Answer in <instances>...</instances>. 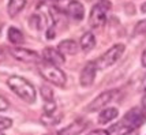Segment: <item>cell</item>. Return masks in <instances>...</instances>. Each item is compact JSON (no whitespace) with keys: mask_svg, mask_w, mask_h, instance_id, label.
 <instances>
[{"mask_svg":"<svg viewBox=\"0 0 146 135\" xmlns=\"http://www.w3.org/2000/svg\"><path fill=\"white\" fill-rule=\"evenodd\" d=\"M7 85L25 103L33 104L36 101V97H37L36 89H34V86L27 79L19 77V75H11V77L7 79Z\"/></svg>","mask_w":146,"mask_h":135,"instance_id":"obj_2","label":"cell"},{"mask_svg":"<svg viewBox=\"0 0 146 135\" xmlns=\"http://www.w3.org/2000/svg\"><path fill=\"white\" fill-rule=\"evenodd\" d=\"M13 127V120L6 116H0V131H4Z\"/></svg>","mask_w":146,"mask_h":135,"instance_id":"obj_19","label":"cell"},{"mask_svg":"<svg viewBox=\"0 0 146 135\" xmlns=\"http://www.w3.org/2000/svg\"><path fill=\"white\" fill-rule=\"evenodd\" d=\"M79 46L83 52H90L93 48L96 46V37L92 32H86L81 37V41H79Z\"/></svg>","mask_w":146,"mask_h":135,"instance_id":"obj_15","label":"cell"},{"mask_svg":"<svg viewBox=\"0 0 146 135\" xmlns=\"http://www.w3.org/2000/svg\"><path fill=\"white\" fill-rule=\"evenodd\" d=\"M142 109L146 112V93H145V96L142 97Z\"/></svg>","mask_w":146,"mask_h":135,"instance_id":"obj_26","label":"cell"},{"mask_svg":"<svg viewBox=\"0 0 146 135\" xmlns=\"http://www.w3.org/2000/svg\"><path fill=\"white\" fill-rule=\"evenodd\" d=\"M142 87H143V90L146 91V75H145V78H143V82H142Z\"/></svg>","mask_w":146,"mask_h":135,"instance_id":"obj_28","label":"cell"},{"mask_svg":"<svg viewBox=\"0 0 146 135\" xmlns=\"http://www.w3.org/2000/svg\"><path fill=\"white\" fill-rule=\"evenodd\" d=\"M119 115V111L117 108H113V107H107V108H104L102 111H100V113H98V123L100 124H107V123L112 122L115 120L116 117Z\"/></svg>","mask_w":146,"mask_h":135,"instance_id":"obj_13","label":"cell"},{"mask_svg":"<svg viewBox=\"0 0 146 135\" xmlns=\"http://www.w3.org/2000/svg\"><path fill=\"white\" fill-rule=\"evenodd\" d=\"M62 13H64L66 15L71 17L72 19L75 21H82L85 18V7L78 0H70Z\"/></svg>","mask_w":146,"mask_h":135,"instance_id":"obj_9","label":"cell"},{"mask_svg":"<svg viewBox=\"0 0 146 135\" xmlns=\"http://www.w3.org/2000/svg\"><path fill=\"white\" fill-rule=\"evenodd\" d=\"M41 123L44 124V126H56L60 123L62 120V113H59V112H51V113H44V115L41 116Z\"/></svg>","mask_w":146,"mask_h":135,"instance_id":"obj_18","label":"cell"},{"mask_svg":"<svg viewBox=\"0 0 146 135\" xmlns=\"http://www.w3.org/2000/svg\"><path fill=\"white\" fill-rule=\"evenodd\" d=\"M117 135H138V130H133V131H126V132H121Z\"/></svg>","mask_w":146,"mask_h":135,"instance_id":"obj_23","label":"cell"},{"mask_svg":"<svg viewBox=\"0 0 146 135\" xmlns=\"http://www.w3.org/2000/svg\"><path fill=\"white\" fill-rule=\"evenodd\" d=\"M10 53L14 59H17L22 63H38L40 62V55L37 52L27 49V48H22V46H14L10 49Z\"/></svg>","mask_w":146,"mask_h":135,"instance_id":"obj_7","label":"cell"},{"mask_svg":"<svg viewBox=\"0 0 146 135\" xmlns=\"http://www.w3.org/2000/svg\"><path fill=\"white\" fill-rule=\"evenodd\" d=\"M26 3H27V0H10V1H8V6H7V13H8V15H10L11 18L17 17L26 7Z\"/></svg>","mask_w":146,"mask_h":135,"instance_id":"obj_16","label":"cell"},{"mask_svg":"<svg viewBox=\"0 0 146 135\" xmlns=\"http://www.w3.org/2000/svg\"><path fill=\"white\" fill-rule=\"evenodd\" d=\"M141 63L143 67H146V49L142 52V58H141Z\"/></svg>","mask_w":146,"mask_h":135,"instance_id":"obj_24","label":"cell"},{"mask_svg":"<svg viewBox=\"0 0 146 135\" xmlns=\"http://www.w3.org/2000/svg\"><path fill=\"white\" fill-rule=\"evenodd\" d=\"M4 59H6V52H4V49L0 48V63H1Z\"/></svg>","mask_w":146,"mask_h":135,"instance_id":"obj_25","label":"cell"},{"mask_svg":"<svg viewBox=\"0 0 146 135\" xmlns=\"http://www.w3.org/2000/svg\"><path fill=\"white\" fill-rule=\"evenodd\" d=\"M112 8V4L108 0H100L92 7L89 14V25L93 29H98L105 25L108 19V14Z\"/></svg>","mask_w":146,"mask_h":135,"instance_id":"obj_3","label":"cell"},{"mask_svg":"<svg viewBox=\"0 0 146 135\" xmlns=\"http://www.w3.org/2000/svg\"><path fill=\"white\" fill-rule=\"evenodd\" d=\"M8 107H10L8 101H7L4 97L0 96V112H3V111H7V109H8Z\"/></svg>","mask_w":146,"mask_h":135,"instance_id":"obj_21","label":"cell"},{"mask_svg":"<svg viewBox=\"0 0 146 135\" xmlns=\"http://www.w3.org/2000/svg\"><path fill=\"white\" fill-rule=\"evenodd\" d=\"M0 135H6V134H4V132H3V131H0Z\"/></svg>","mask_w":146,"mask_h":135,"instance_id":"obj_29","label":"cell"},{"mask_svg":"<svg viewBox=\"0 0 146 135\" xmlns=\"http://www.w3.org/2000/svg\"><path fill=\"white\" fill-rule=\"evenodd\" d=\"M7 37H8V41L14 45H21L23 44L25 41V37H23V33L21 32L17 27H10L8 32H7Z\"/></svg>","mask_w":146,"mask_h":135,"instance_id":"obj_17","label":"cell"},{"mask_svg":"<svg viewBox=\"0 0 146 135\" xmlns=\"http://www.w3.org/2000/svg\"><path fill=\"white\" fill-rule=\"evenodd\" d=\"M42 59L48 64L52 66H63L66 63V58L62 52L59 51L57 48H45L42 51Z\"/></svg>","mask_w":146,"mask_h":135,"instance_id":"obj_11","label":"cell"},{"mask_svg":"<svg viewBox=\"0 0 146 135\" xmlns=\"http://www.w3.org/2000/svg\"><path fill=\"white\" fill-rule=\"evenodd\" d=\"M40 74L42 75L44 79H46L48 82H51L52 85H55L57 87H64L66 82H67V77L63 72L62 68H59L57 66L52 64H42L40 67Z\"/></svg>","mask_w":146,"mask_h":135,"instance_id":"obj_5","label":"cell"},{"mask_svg":"<svg viewBox=\"0 0 146 135\" xmlns=\"http://www.w3.org/2000/svg\"><path fill=\"white\" fill-rule=\"evenodd\" d=\"M86 135H111L108 130H93Z\"/></svg>","mask_w":146,"mask_h":135,"instance_id":"obj_22","label":"cell"},{"mask_svg":"<svg viewBox=\"0 0 146 135\" xmlns=\"http://www.w3.org/2000/svg\"><path fill=\"white\" fill-rule=\"evenodd\" d=\"M126 51V46L124 44H115L109 48L105 53H102L101 56L98 58V60L96 62L97 64V68L98 70H105V68H109L112 67L115 63L119 62V59L123 56V53Z\"/></svg>","mask_w":146,"mask_h":135,"instance_id":"obj_4","label":"cell"},{"mask_svg":"<svg viewBox=\"0 0 146 135\" xmlns=\"http://www.w3.org/2000/svg\"><path fill=\"white\" fill-rule=\"evenodd\" d=\"M78 48H79V45L76 44L74 40H63L62 42H59V45H57V49L62 52L64 56L75 55L78 52Z\"/></svg>","mask_w":146,"mask_h":135,"instance_id":"obj_14","label":"cell"},{"mask_svg":"<svg viewBox=\"0 0 146 135\" xmlns=\"http://www.w3.org/2000/svg\"><path fill=\"white\" fill-rule=\"evenodd\" d=\"M88 126H89V122H86L83 119H78L75 122L70 123L68 126L63 127L62 130H59L56 135H81L88 128Z\"/></svg>","mask_w":146,"mask_h":135,"instance_id":"obj_10","label":"cell"},{"mask_svg":"<svg viewBox=\"0 0 146 135\" xmlns=\"http://www.w3.org/2000/svg\"><path fill=\"white\" fill-rule=\"evenodd\" d=\"M97 64H96V62H89V63H86L85 67L82 68L81 71V75H79V83L81 86L83 87H89L93 85L96 79V74H97Z\"/></svg>","mask_w":146,"mask_h":135,"instance_id":"obj_8","label":"cell"},{"mask_svg":"<svg viewBox=\"0 0 146 135\" xmlns=\"http://www.w3.org/2000/svg\"><path fill=\"white\" fill-rule=\"evenodd\" d=\"M40 90H41V96H42V100H44V113L55 112L57 108V105H56V100H55L53 90H52L49 86H46V85H42Z\"/></svg>","mask_w":146,"mask_h":135,"instance_id":"obj_12","label":"cell"},{"mask_svg":"<svg viewBox=\"0 0 146 135\" xmlns=\"http://www.w3.org/2000/svg\"><path fill=\"white\" fill-rule=\"evenodd\" d=\"M134 34H146V19L139 21V22L135 25Z\"/></svg>","mask_w":146,"mask_h":135,"instance_id":"obj_20","label":"cell"},{"mask_svg":"<svg viewBox=\"0 0 146 135\" xmlns=\"http://www.w3.org/2000/svg\"><path fill=\"white\" fill-rule=\"evenodd\" d=\"M117 97H119V90L116 89L105 90V91H102L101 94H98L96 97L93 101H90L86 111L88 112H100L104 108H107L111 103H113Z\"/></svg>","mask_w":146,"mask_h":135,"instance_id":"obj_6","label":"cell"},{"mask_svg":"<svg viewBox=\"0 0 146 135\" xmlns=\"http://www.w3.org/2000/svg\"><path fill=\"white\" fill-rule=\"evenodd\" d=\"M141 13L146 14V1H143V3L141 4Z\"/></svg>","mask_w":146,"mask_h":135,"instance_id":"obj_27","label":"cell"},{"mask_svg":"<svg viewBox=\"0 0 146 135\" xmlns=\"http://www.w3.org/2000/svg\"><path fill=\"white\" fill-rule=\"evenodd\" d=\"M146 122V112L142 108H131L126 115L120 119V122L113 124L109 127V134L115 132V134H121L126 131H133V130H138Z\"/></svg>","mask_w":146,"mask_h":135,"instance_id":"obj_1","label":"cell"},{"mask_svg":"<svg viewBox=\"0 0 146 135\" xmlns=\"http://www.w3.org/2000/svg\"><path fill=\"white\" fill-rule=\"evenodd\" d=\"M45 135H53V134H45Z\"/></svg>","mask_w":146,"mask_h":135,"instance_id":"obj_30","label":"cell"}]
</instances>
